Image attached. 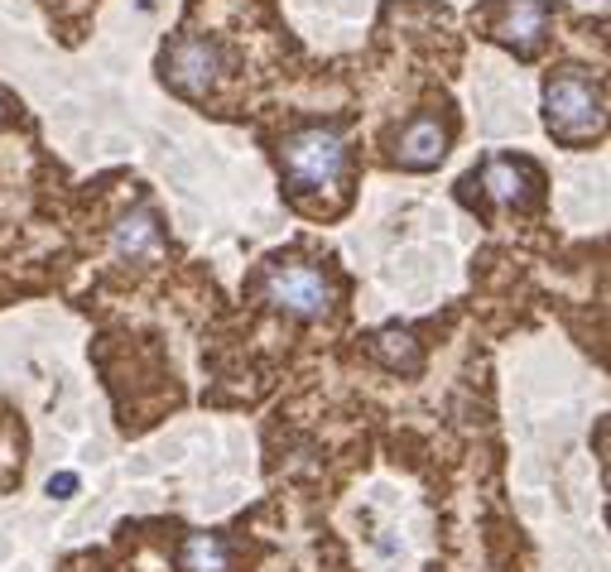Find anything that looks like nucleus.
I'll return each mask as SVG.
<instances>
[{"label": "nucleus", "mask_w": 611, "mask_h": 572, "mask_svg": "<svg viewBox=\"0 0 611 572\" xmlns=\"http://www.w3.org/2000/svg\"><path fill=\"white\" fill-rule=\"evenodd\" d=\"M183 572H231V549L217 534H188L179 549Z\"/></svg>", "instance_id": "9d476101"}, {"label": "nucleus", "mask_w": 611, "mask_h": 572, "mask_svg": "<svg viewBox=\"0 0 611 572\" xmlns=\"http://www.w3.org/2000/svg\"><path fill=\"white\" fill-rule=\"evenodd\" d=\"M468 188H487L497 202L505 208H530L534 198H540V173L525 159H487L482 173H472V179H462Z\"/></svg>", "instance_id": "39448f33"}, {"label": "nucleus", "mask_w": 611, "mask_h": 572, "mask_svg": "<svg viewBox=\"0 0 611 572\" xmlns=\"http://www.w3.org/2000/svg\"><path fill=\"white\" fill-rule=\"evenodd\" d=\"M443 154H448V130H443L439 116H419V121L404 126L400 140H395V159L404 169H414V173L439 169Z\"/></svg>", "instance_id": "0eeeda50"}, {"label": "nucleus", "mask_w": 611, "mask_h": 572, "mask_svg": "<svg viewBox=\"0 0 611 572\" xmlns=\"http://www.w3.org/2000/svg\"><path fill=\"white\" fill-rule=\"evenodd\" d=\"M544 121L563 140H583L602 130V87L578 68H563L544 82Z\"/></svg>", "instance_id": "f257e3e1"}, {"label": "nucleus", "mask_w": 611, "mask_h": 572, "mask_svg": "<svg viewBox=\"0 0 611 572\" xmlns=\"http://www.w3.org/2000/svg\"><path fill=\"white\" fill-rule=\"evenodd\" d=\"M266 299L294 318H323L332 308V289L313 265H274L266 274Z\"/></svg>", "instance_id": "7ed1b4c3"}, {"label": "nucleus", "mask_w": 611, "mask_h": 572, "mask_svg": "<svg viewBox=\"0 0 611 572\" xmlns=\"http://www.w3.org/2000/svg\"><path fill=\"white\" fill-rule=\"evenodd\" d=\"M154 245H159V222H154V212H150V208L126 212L121 227H116V251H121L126 260H144V255H154Z\"/></svg>", "instance_id": "1a4fd4ad"}, {"label": "nucleus", "mask_w": 611, "mask_h": 572, "mask_svg": "<svg viewBox=\"0 0 611 572\" xmlns=\"http://www.w3.org/2000/svg\"><path fill=\"white\" fill-rule=\"evenodd\" d=\"M72 491H78V476H72V472H58V476H49V495H53V501H68Z\"/></svg>", "instance_id": "9b49d317"}, {"label": "nucleus", "mask_w": 611, "mask_h": 572, "mask_svg": "<svg viewBox=\"0 0 611 572\" xmlns=\"http://www.w3.org/2000/svg\"><path fill=\"white\" fill-rule=\"evenodd\" d=\"M375 361L385 365V371H400V375H419L424 371V357H419V342H414V332H404V328H385V332H375Z\"/></svg>", "instance_id": "6e6552de"}, {"label": "nucleus", "mask_w": 611, "mask_h": 572, "mask_svg": "<svg viewBox=\"0 0 611 572\" xmlns=\"http://www.w3.org/2000/svg\"><path fill=\"white\" fill-rule=\"evenodd\" d=\"M222 72V49L208 39H179L164 53V82L183 97H202Z\"/></svg>", "instance_id": "20e7f679"}, {"label": "nucleus", "mask_w": 611, "mask_h": 572, "mask_svg": "<svg viewBox=\"0 0 611 572\" xmlns=\"http://www.w3.org/2000/svg\"><path fill=\"white\" fill-rule=\"evenodd\" d=\"M544 29H549V0H501V20L491 24V39H501L505 49L530 58L540 49Z\"/></svg>", "instance_id": "423d86ee"}, {"label": "nucleus", "mask_w": 611, "mask_h": 572, "mask_svg": "<svg viewBox=\"0 0 611 572\" xmlns=\"http://www.w3.org/2000/svg\"><path fill=\"white\" fill-rule=\"evenodd\" d=\"M6 111H10V101H6V92H0V121H6Z\"/></svg>", "instance_id": "f8f14e48"}, {"label": "nucleus", "mask_w": 611, "mask_h": 572, "mask_svg": "<svg viewBox=\"0 0 611 572\" xmlns=\"http://www.w3.org/2000/svg\"><path fill=\"white\" fill-rule=\"evenodd\" d=\"M280 159L299 188H332L347 173V140L328 126H309L280 144Z\"/></svg>", "instance_id": "f03ea898"}]
</instances>
